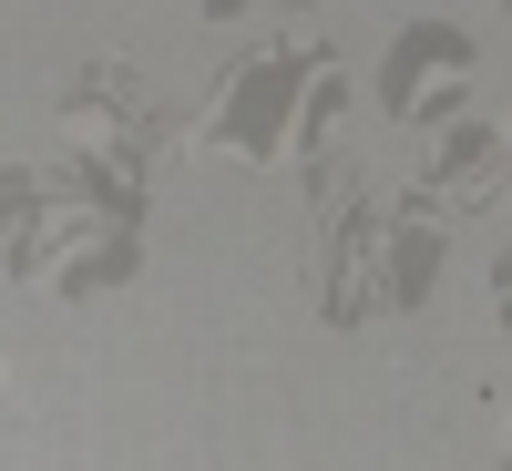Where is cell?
I'll return each mask as SVG.
<instances>
[{
	"label": "cell",
	"instance_id": "obj_1",
	"mask_svg": "<svg viewBox=\"0 0 512 471\" xmlns=\"http://www.w3.org/2000/svg\"><path fill=\"white\" fill-rule=\"evenodd\" d=\"M461 72H472V41H461V31H400L390 72H379V103H390V113H451Z\"/></svg>",
	"mask_w": 512,
	"mask_h": 471
},
{
	"label": "cell",
	"instance_id": "obj_2",
	"mask_svg": "<svg viewBox=\"0 0 512 471\" xmlns=\"http://www.w3.org/2000/svg\"><path fill=\"white\" fill-rule=\"evenodd\" d=\"M492 297H502V318H512V256H502V277H492Z\"/></svg>",
	"mask_w": 512,
	"mask_h": 471
}]
</instances>
